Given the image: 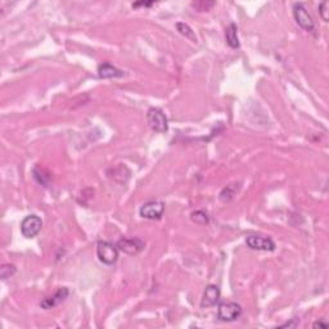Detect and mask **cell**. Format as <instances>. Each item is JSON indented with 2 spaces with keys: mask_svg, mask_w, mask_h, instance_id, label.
<instances>
[{
  "mask_svg": "<svg viewBox=\"0 0 329 329\" xmlns=\"http://www.w3.org/2000/svg\"><path fill=\"white\" fill-rule=\"evenodd\" d=\"M118 247L117 244L108 242V240H100L96 244V256L100 262L104 265H113L118 260Z\"/></svg>",
  "mask_w": 329,
  "mask_h": 329,
  "instance_id": "6da1fadb",
  "label": "cell"
},
{
  "mask_svg": "<svg viewBox=\"0 0 329 329\" xmlns=\"http://www.w3.org/2000/svg\"><path fill=\"white\" fill-rule=\"evenodd\" d=\"M147 121L150 129L156 133H166L169 130V121H167L166 115L160 108L148 109Z\"/></svg>",
  "mask_w": 329,
  "mask_h": 329,
  "instance_id": "7a4b0ae2",
  "label": "cell"
},
{
  "mask_svg": "<svg viewBox=\"0 0 329 329\" xmlns=\"http://www.w3.org/2000/svg\"><path fill=\"white\" fill-rule=\"evenodd\" d=\"M243 314V309L236 302H223L219 305L218 318L221 322H234L238 320Z\"/></svg>",
  "mask_w": 329,
  "mask_h": 329,
  "instance_id": "3957f363",
  "label": "cell"
},
{
  "mask_svg": "<svg viewBox=\"0 0 329 329\" xmlns=\"http://www.w3.org/2000/svg\"><path fill=\"white\" fill-rule=\"evenodd\" d=\"M293 17L301 29L309 32L314 31V29H315V22H314L313 17L309 14L306 8L301 3L293 4Z\"/></svg>",
  "mask_w": 329,
  "mask_h": 329,
  "instance_id": "277c9868",
  "label": "cell"
},
{
  "mask_svg": "<svg viewBox=\"0 0 329 329\" xmlns=\"http://www.w3.org/2000/svg\"><path fill=\"white\" fill-rule=\"evenodd\" d=\"M42 227V219L36 216V215H29V216H26L22 220V223H21V233H22V235L25 236V238L31 239V238H34V236H36L40 233Z\"/></svg>",
  "mask_w": 329,
  "mask_h": 329,
  "instance_id": "5b68a950",
  "label": "cell"
},
{
  "mask_svg": "<svg viewBox=\"0 0 329 329\" xmlns=\"http://www.w3.org/2000/svg\"><path fill=\"white\" fill-rule=\"evenodd\" d=\"M163 211H165V203L160 201H149L144 203L139 210L141 218L148 219V220H158L162 218Z\"/></svg>",
  "mask_w": 329,
  "mask_h": 329,
  "instance_id": "8992f818",
  "label": "cell"
},
{
  "mask_svg": "<svg viewBox=\"0 0 329 329\" xmlns=\"http://www.w3.org/2000/svg\"><path fill=\"white\" fill-rule=\"evenodd\" d=\"M145 243L139 238H121L117 242L118 249L128 255H137L144 248Z\"/></svg>",
  "mask_w": 329,
  "mask_h": 329,
  "instance_id": "52a82bcc",
  "label": "cell"
},
{
  "mask_svg": "<svg viewBox=\"0 0 329 329\" xmlns=\"http://www.w3.org/2000/svg\"><path fill=\"white\" fill-rule=\"evenodd\" d=\"M246 244L248 248L257 251H274L275 243L273 239L261 235H248L246 238Z\"/></svg>",
  "mask_w": 329,
  "mask_h": 329,
  "instance_id": "ba28073f",
  "label": "cell"
},
{
  "mask_svg": "<svg viewBox=\"0 0 329 329\" xmlns=\"http://www.w3.org/2000/svg\"><path fill=\"white\" fill-rule=\"evenodd\" d=\"M68 294H70L68 288L66 287L59 288L54 294H51L49 297H45L44 300L40 302V306H42L43 309H45V310L53 309L54 306H58L59 304H62V302L68 297Z\"/></svg>",
  "mask_w": 329,
  "mask_h": 329,
  "instance_id": "9c48e42d",
  "label": "cell"
},
{
  "mask_svg": "<svg viewBox=\"0 0 329 329\" xmlns=\"http://www.w3.org/2000/svg\"><path fill=\"white\" fill-rule=\"evenodd\" d=\"M220 288L215 284H208L205 288L203 296L201 300V306L202 307H212L218 304L220 300Z\"/></svg>",
  "mask_w": 329,
  "mask_h": 329,
  "instance_id": "30bf717a",
  "label": "cell"
},
{
  "mask_svg": "<svg viewBox=\"0 0 329 329\" xmlns=\"http://www.w3.org/2000/svg\"><path fill=\"white\" fill-rule=\"evenodd\" d=\"M98 76L100 79H117V77L124 76V72L121 70L116 68L109 63H102L98 67Z\"/></svg>",
  "mask_w": 329,
  "mask_h": 329,
  "instance_id": "8fae6325",
  "label": "cell"
},
{
  "mask_svg": "<svg viewBox=\"0 0 329 329\" xmlns=\"http://www.w3.org/2000/svg\"><path fill=\"white\" fill-rule=\"evenodd\" d=\"M240 186H242L240 183H232V184L225 187L220 192V195H219L220 201L224 202V203L233 201L234 197H235V195L238 194V192L240 190Z\"/></svg>",
  "mask_w": 329,
  "mask_h": 329,
  "instance_id": "7c38bea8",
  "label": "cell"
},
{
  "mask_svg": "<svg viewBox=\"0 0 329 329\" xmlns=\"http://www.w3.org/2000/svg\"><path fill=\"white\" fill-rule=\"evenodd\" d=\"M238 29L234 23H230L225 30V40H227L228 45L232 49H238L240 47L239 39H238Z\"/></svg>",
  "mask_w": 329,
  "mask_h": 329,
  "instance_id": "4fadbf2b",
  "label": "cell"
},
{
  "mask_svg": "<svg viewBox=\"0 0 329 329\" xmlns=\"http://www.w3.org/2000/svg\"><path fill=\"white\" fill-rule=\"evenodd\" d=\"M176 29H178V31H179L183 36H186L187 39L192 40V42H197V36H195L194 31H193L192 27L189 25H187V23L184 22H179L176 23Z\"/></svg>",
  "mask_w": 329,
  "mask_h": 329,
  "instance_id": "5bb4252c",
  "label": "cell"
},
{
  "mask_svg": "<svg viewBox=\"0 0 329 329\" xmlns=\"http://www.w3.org/2000/svg\"><path fill=\"white\" fill-rule=\"evenodd\" d=\"M17 269L14 265H10V264H4L1 268H0V277L3 281H6L8 278L13 277V275L16 274Z\"/></svg>",
  "mask_w": 329,
  "mask_h": 329,
  "instance_id": "9a60e30c",
  "label": "cell"
},
{
  "mask_svg": "<svg viewBox=\"0 0 329 329\" xmlns=\"http://www.w3.org/2000/svg\"><path fill=\"white\" fill-rule=\"evenodd\" d=\"M190 219H192L193 223L195 224H207L208 223V216L207 214H206L205 211H195L193 212L192 216H190Z\"/></svg>",
  "mask_w": 329,
  "mask_h": 329,
  "instance_id": "2e32d148",
  "label": "cell"
},
{
  "mask_svg": "<svg viewBox=\"0 0 329 329\" xmlns=\"http://www.w3.org/2000/svg\"><path fill=\"white\" fill-rule=\"evenodd\" d=\"M215 3L214 1H195V3H192V6H194L195 9L201 10H208L211 6H214Z\"/></svg>",
  "mask_w": 329,
  "mask_h": 329,
  "instance_id": "e0dca14e",
  "label": "cell"
},
{
  "mask_svg": "<svg viewBox=\"0 0 329 329\" xmlns=\"http://www.w3.org/2000/svg\"><path fill=\"white\" fill-rule=\"evenodd\" d=\"M328 1H323V3L319 4V13L320 16H322V18H323V21H326V22H328Z\"/></svg>",
  "mask_w": 329,
  "mask_h": 329,
  "instance_id": "ac0fdd59",
  "label": "cell"
},
{
  "mask_svg": "<svg viewBox=\"0 0 329 329\" xmlns=\"http://www.w3.org/2000/svg\"><path fill=\"white\" fill-rule=\"evenodd\" d=\"M298 323H300V320L298 319H292V322H288V323L283 324V326H281L279 328H285V327H288V328H291V327H297Z\"/></svg>",
  "mask_w": 329,
  "mask_h": 329,
  "instance_id": "d6986e66",
  "label": "cell"
},
{
  "mask_svg": "<svg viewBox=\"0 0 329 329\" xmlns=\"http://www.w3.org/2000/svg\"><path fill=\"white\" fill-rule=\"evenodd\" d=\"M313 327L314 328H318V327H319V328H328V324L322 322V320H319V322H315V323L313 324Z\"/></svg>",
  "mask_w": 329,
  "mask_h": 329,
  "instance_id": "ffe728a7",
  "label": "cell"
},
{
  "mask_svg": "<svg viewBox=\"0 0 329 329\" xmlns=\"http://www.w3.org/2000/svg\"><path fill=\"white\" fill-rule=\"evenodd\" d=\"M152 4H153V3H144V1H141V3L133 4V6H134V8H137V6H139V5H141V6H150V5H152Z\"/></svg>",
  "mask_w": 329,
  "mask_h": 329,
  "instance_id": "44dd1931",
  "label": "cell"
}]
</instances>
